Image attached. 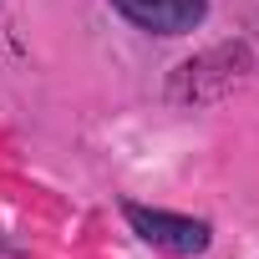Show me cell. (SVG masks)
I'll use <instances>...</instances> for the list:
<instances>
[{"mask_svg":"<svg viewBox=\"0 0 259 259\" xmlns=\"http://www.w3.org/2000/svg\"><path fill=\"white\" fill-rule=\"evenodd\" d=\"M112 11L148 36H188L208 16V0H112Z\"/></svg>","mask_w":259,"mask_h":259,"instance_id":"7a4b0ae2","label":"cell"},{"mask_svg":"<svg viewBox=\"0 0 259 259\" xmlns=\"http://www.w3.org/2000/svg\"><path fill=\"white\" fill-rule=\"evenodd\" d=\"M122 213H127V224L138 229L143 244H153L163 254H178V259L203 254L208 239H213V229L203 219H188V213H163V208H143V203H122Z\"/></svg>","mask_w":259,"mask_h":259,"instance_id":"6da1fadb","label":"cell"}]
</instances>
